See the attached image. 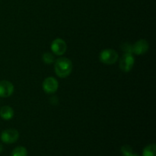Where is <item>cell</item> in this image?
<instances>
[{"label": "cell", "mask_w": 156, "mask_h": 156, "mask_svg": "<svg viewBox=\"0 0 156 156\" xmlns=\"http://www.w3.org/2000/svg\"><path fill=\"white\" fill-rule=\"evenodd\" d=\"M149 43L146 40H140L133 45V53L136 55H143L149 50Z\"/></svg>", "instance_id": "cell-8"}, {"label": "cell", "mask_w": 156, "mask_h": 156, "mask_svg": "<svg viewBox=\"0 0 156 156\" xmlns=\"http://www.w3.org/2000/svg\"><path fill=\"white\" fill-rule=\"evenodd\" d=\"M121 152L123 156H129L131 154L133 153V151L132 148L130 146H127V145H125V146H122Z\"/></svg>", "instance_id": "cell-13"}, {"label": "cell", "mask_w": 156, "mask_h": 156, "mask_svg": "<svg viewBox=\"0 0 156 156\" xmlns=\"http://www.w3.org/2000/svg\"><path fill=\"white\" fill-rule=\"evenodd\" d=\"M19 137L18 130L15 129H8L3 131L1 134L2 141L6 144H12L15 143Z\"/></svg>", "instance_id": "cell-4"}, {"label": "cell", "mask_w": 156, "mask_h": 156, "mask_svg": "<svg viewBox=\"0 0 156 156\" xmlns=\"http://www.w3.org/2000/svg\"><path fill=\"white\" fill-rule=\"evenodd\" d=\"M14 111L11 107L4 106L0 109V117L5 120H9L13 117Z\"/></svg>", "instance_id": "cell-9"}, {"label": "cell", "mask_w": 156, "mask_h": 156, "mask_svg": "<svg viewBox=\"0 0 156 156\" xmlns=\"http://www.w3.org/2000/svg\"><path fill=\"white\" fill-rule=\"evenodd\" d=\"M2 149H3V147H2V145L0 144V152H2Z\"/></svg>", "instance_id": "cell-16"}, {"label": "cell", "mask_w": 156, "mask_h": 156, "mask_svg": "<svg viewBox=\"0 0 156 156\" xmlns=\"http://www.w3.org/2000/svg\"><path fill=\"white\" fill-rule=\"evenodd\" d=\"M14 92V85L12 82L6 80L0 81V97H10Z\"/></svg>", "instance_id": "cell-7"}, {"label": "cell", "mask_w": 156, "mask_h": 156, "mask_svg": "<svg viewBox=\"0 0 156 156\" xmlns=\"http://www.w3.org/2000/svg\"><path fill=\"white\" fill-rule=\"evenodd\" d=\"M119 55L117 51L112 49H106L101 52L99 59L103 63L107 65H112L118 60Z\"/></svg>", "instance_id": "cell-2"}, {"label": "cell", "mask_w": 156, "mask_h": 156, "mask_svg": "<svg viewBox=\"0 0 156 156\" xmlns=\"http://www.w3.org/2000/svg\"><path fill=\"white\" fill-rule=\"evenodd\" d=\"M135 59L132 53H124L120 59L119 66L124 73H129L133 67Z\"/></svg>", "instance_id": "cell-3"}, {"label": "cell", "mask_w": 156, "mask_h": 156, "mask_svg": "<svg viewBox=\"0 0 156 156\" xmlns=\"http://www.w3.org/2000/svg\"><path fill=\"white\" fill-rule=\"evenodd\" d=\"M155 145L151 144L146 146L143 152V156H155Z\"/></svg>", "instance_id": "cell-10"}, {"label": "cell", "mask_w": 156, "mask_h": 156, "mask_svg": "<svg viewBox=\"0 0 156 156\" xmlns=\"http://www.w3.org/2000/svg\"><path fill=\"white\" fill-rule=\"evenodd\" d=\"M43 60H44V62L46 64H51L55 60L54 56L51 53H50V52L44 53V55H43Z\"/></svg>", "instance_id": "cell-12"}, {"label": "cell", "mask_w": 156, "mask_h": 156, "mask_svg": "<svg viewBox=\"0 0 156 156\" xmlns=\"http://www.w3.org/2000/svg\"><path fill=\"white\" fill-rule=\"evenodd\" d=\"M55 73L59 78H66L71 74L73 70V62L66 57L56 59L54 66Z\"/></svg>", "instance_id": "cell-1"}, {"label": "cell", "mask_w": 156, "mask_h": 156, "mask_svg": "<svg viewBox=\"0 0 156 156\" xmlns=\"http://www.w3.org/2000/svg\"><path fill=\"white\" fill-rule=\"evenodd\" d=\"M59 87L57 80L53 77H48L44 79L43 82V88L47 94H53L56 92Z\"/></svg>", "instance_id": "cell-6"}, {"label": "cell", "mask_w": 156, "mask_h": 156, "mask_svg": "<svg viewBox=\"0 0 156 156\" xmlns=\"http://www.w3.org/2000/svg\"><path fill=\"white\" fill-rule=\"evenodd\" d=\"M129 156H140V155H139L138 154H136V153H133V154H131V155Z\"/></svg>", "instance_id": "cell-15"}, {"label": "cell", "mask_w": 156, "mask_h": 156, "mask_svg": "<svg viewBox=\"0 0 156 156\" xmlns=\"http://www.w3.org/2000/svg\"><path fill=\"white\" fill-rule=\"evenodd\" d=\"M12 156H27V151L23 146H18L13 149Z\"/></svg>", "instance_id": "cell-11"}, {"label": "cell", "mask_w": 156, "mask_h": 156, "mask_svg": "<svg viewBox=\"0 0 156 156\" xmlns=\"http://www.w3.org/2000/svg\"><path fill=\"white\" fill-rule=\"evenodd\" d=\"M122 50L124 53H133V45L128 43H124L122 45Z\"/></svg>", "instance_id": "cell-14"}, {"label": "cell", "mask_w": 156, "mask_h": 156, "mask_svg": "<svg viewBox=\"0 0 156 156\" xmlns=\"http://www.w3.org/2000/svg\"><path fill=\"white\" fill-rule=\"evenodd\" d=\"M67 45L66 43L61 38H56L52 42L51 44V50L53 53L56 55H61L64 54L66 51Z\"/></svg>", "instance_id": "cell-5"}]
</instances>
